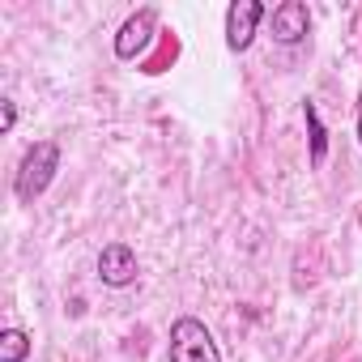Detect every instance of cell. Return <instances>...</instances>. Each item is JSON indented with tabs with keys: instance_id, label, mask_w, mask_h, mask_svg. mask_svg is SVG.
Masks as SVG:
<instances>
[{
	"instance_id": "obj_6",
	"label": "cell",
	"mask_w": 362,
	"mask_h": 362,
	"mask_svg": "<svg viewBox=\"0 0 362 362\" xmlns=\"http://www.w3.org/2000/svg\"><path fill=\"white\" fill-rule=\"evenodd\" d=\"M98 277H103V286H111V290L132 286V281H136V252H132L128 243H107V247L98 252Z\"/></svg>"
},
{
	"instance_id": "obj_3",
	"label": "cell",
	"mask_w": 362,
	"mask_h": 362,
	"mask_svg": "<svg viewBox=\"0 0 362 362\" xmlns=\"http://www.w3.org/2000/svg\"><path fill=\"white\" fill-rule=\"evenodd\" d=\"M264 18H269V9L260 5V0H235V5L226 9V47L230 52H247Z\"/></svg>"
},
{
	"instance_id": "obj_1",
	"label": "cell",
	"mask_w": 362,
	"mask_h": 362,
	"mask_svg": "<svg viewBox=\"0 0 362 362\" xmlns=\"http://www.w3.org/2000/svg\"><path fill=\"white\" fill-rule=\"evenodd\" d=\"M60 170V145L56 141H35L18 166V179H13V192L22 205H35L47 188H52V179Z\"/></svg>"
},
{
	"instance_id": "obj_4",
	"label": "cell",
	"mask_w": 362,
	"mask_h": 362,
	"mask_svg": "<svg viewBox=\"0 0 362 362\" xmlns=\"http://www.w3.org/2000/svg\"><path fill=\"white\" fill-rule=\"evenodd\" d=\"M269 26H273V39H277L281 47H294V43L307 39V30H311V13H307L303 0H281V5L269 13Z\"/></svg>"
},
{
	"instance_id": "obj_10",
	"label": "cell",
	"mask_w": 362,
	"mask_h": 362,
	"mask_svg": "<svg viewBox=\"0 0 362 362\" xmlns=\"http://www.w3.org/2000/svg\"><path fill=\"white\" fill-rule=\"evenodd\" d=\"M358 141H362V98H358Z\"/></svg>"
},
{
	"instance_id": "obj_5",
	"label": "cell",
	"mask_w": 362,
	"mask_h": 362,
	"mask_svg": "<svg viewBox=\"0 0 362 362\" xmlns=\"http://www.w3.org/2000/svg\"><path fill=\"white\" fill-rule=\"evenodd\" d=\"M153 30H158V13H153V9L132 13V18L119 26V35H115V56H119V60H136V56L153 43Z\"/></svg>"
},
{
	"instance_id": "obj_8",
	"label": "cell",
	"mask_w": 362,
	"mask_h": 362,
	"mask_svg": "<svg viewBox=\"0 0 362 362\" xmlns=\"http://www.w3.org/2000/svg\"><path fill=\"white\" fill-rule=\"evenodd\" d=\"M30 354V332L26 328H5L0 332V362H22Z\"/></svg>"
},
{
	"instance_id": "obj_2",
	"label": "cell",
	"mask_w": 362,
	"mask_h": 362,
	"mask_svg": "<svg viewBox=\"0 0 362 362\" xmlns=\"http://www.w3.org/2000/svg\"><path fill=\"white\" fill-rule=\"evenodd\" d=\"M166 362H222L214 332L197 320V315H179L170 324V341H166Z\"/></svg>"
},
{
	"instance_id": "obj_7",
	"label": "cell",
	"mask_w": 362,
	"mask_h": 362,
	"mask_svg": "<svg viewBox=\"0 0 362 362\" xmlns=\"http://www.w3.org/2000/svg\"><path fill=\"white\" fill-rule=\"evenodd\" d=\"M303 115H307V136H311V162L320 166V162L328 158V128L320 124V111H315V103H303Z\"/></svg>"
},
{
	"instance_id": "obj_9",
	"label": "cell",
	"mask_w": 362,
	"mask_h": 362,
	"mask_svg": "<svg viewBox=\"0 0 362 362\" xmlns=\"http://www.w3.org/2000/svg\"><path fill=\"white\" fill-rule=\"evenodd\" d=\"M13 124H18V107H13V98H5L0 103V132H13Z\"/></svg>"
}]
</instances>
